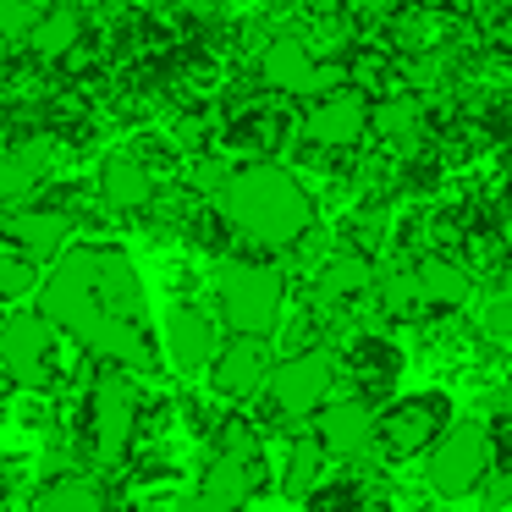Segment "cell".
I'll list each match as a JSON object with an SVG mask.
<instances>
[{
    "label": "cell",
    "mask_w": 512,
    "mask_h": 512,
    "mask_svg": "<svg viewBox=\"0 0 512 512\" xmlns=\"http://www.w3.org/2000/svg\"><path fill=\"white\" fill-rule=\"evenodd\" d=\"M270 369H276V353H270L265 336H248V331H232V342H221L210 364V380L221 397H259L270 386Z\"/></svg>",
    "instance_id": "obj_12"
},
{
    "label": "cell",
    "mask_w": 512,
    "mask_h": 512,
    "mask_svg": "<svg viewBox=\"0 0 512 512\" xmlns=\"http://www.w3.org/2000/svg\"><path fill=\"white\" fill-rule=\"evenodd\" d=\"M39 23V12H34V0H0V34L12 39H28V28Z\"/></svg>",
    "instance_id": "obj_28"
},
{
    "label": "cell",
    "mask_w": 512,
    "mask_h": 512,
    "mask_svg": "<svg viewBox=\"0 0 512 512\" xmlns=\"http://www.w3.org/2000/svg\"><path fill=\"white\" fill-rule=\"evenodd\" d=\"M490 463H496V435H490V424L468 419V424H452V430L430 446L424 479H430L435 496L457 501V496H468V490L485 485Z\"/></svg>",
    "instance_id": "obj_4"
},
{
    "label": "cell",
    "mask_w": 512,
    "mask_h": 512,
    "mask_svg": "<svg viewBox=\"0 0 512 512\" xmlns=\"http://www.w3.org/2000/svg\"><path fill=\"white\" fill-rule=\"evenodd\" d=\"M34 287H39V276H34V259H28V254H17V248H0V303L28 298Z\"/></svg>",
    "instance_id": "obj_26"
},
{
    "label": "cell",
    "mask_w": 512,
    "mask_h": 512,
    "mask_svg": "<svg viewBox=\"0 0 512 512\" xmlns=\"http://www.w3.org/2000/svg\"><path fill=\"white\" fill-rule=\"evenodd\" d=\"M347 6H353L358 17H391L402 6V0H347Z\"/></svg>",
    "instance_id": "obj_31"
},
{
    "label": "cell",
    "mask_w": 512,
    "mask_h": 512,
    "mask_svg": "<svg viewBox=\"0 0 512 512\" xmlns=\"http://www.w3.org/2000/svg\"><path fill=\"white\" fill-rule=\"evenodd\" d=\"M215 452L254 463V457H259V430H248V419H237V413H232V419L221 424V435H215Z\"/></svg>",
    "instance_id": "obj_27"
},
{
    "label": "cell",
    "mask_w": 512,
    "mask_h": 512,
    "mask_svg": "<svg viewBox=\"0 0 512 512\" xmlns=\"http://www.w3.org/2000/svg\"><path fill=\"white\" fill-rule=\"evenodd\" d=\"M375 287H380V314L386 320H419L424 314V292H419V270L413 265L375 276Z\"/></svg>",
    "instance_id": "obj_25"
},
{
    "label": "cell",
    "mask_w": 512,
    "mask_h": 512,
    "mask_svg": "<svg viewBox=\"0 0 512 512\" xmlns=\"http://www.w3.org/2000/svg\"><path fill=\"white\" fill-rule=\"evenodd\" d=\"M347 364H353V380L364 391H386L391 380H397V369H402V353L391 342H380V336H364V342L353 347V358H347Z\"/></svg>",
    "instance_id": "obj_23"
},
{
    "label": "cell",
    "mask_w": 512,
    "mask_h": 512,
    "mask_svg": "<svg viewBox=\"0 0 512 512\" xmlns=\"http://www.w3.org/2000/svg\"><path fill=\"white\" fill-rule=\"evenodd\" d=\"M39 512H111L105 507V490L94 485L89 474H56L45 479V490H39Z\"/></svg>",
    "instance_id": "obj_21"
},
{
    "label": "cell",
    "mask_w": 512,
    "mask_h": 512,
    "mask_svg": "<svg viewBox=\"0 0 512 512\" xmlns=\"http://www.w3.org/2000/svg\"><path fill=\"white\" fill-rule=\"evenodd\" d=\"M50 171V144L45 138H23V144L0 149V210H17L39 193Z\"/></svg>",
    "instance_id": "obj_16"
},
{
    "label": "cell",
    "mask_w": 512,
    "mask_h": 512,
    "mask_svg": "<svg viewBox=\"0 0 512 512\" xmlns=\"http://www.w3.org/2000/svg\"><path fill=\"white\" fill-rule=\"evenodd\" d=\"M281 309H287L281 270L259 265V259L221 265V276H215V314H221V325L248 331V336H270L281 325Z\"/></svg>",
    "instance_id": "obj_3"
},
{
    "label": "cell",
    "mask_w": 512,
    "mask_h": 512,
    "mask_svg": "<svg viewBox=\"0 0 512 512\" xmlns=\"http://www.w3.org/2000/svg\"><path fill=\"white\" fill-rule=\"evenodd\" d=\"M56 320L45 309L34 314H6L0 320V369L17 386H45L56 375Z\"/></svg>",
    "instance_id": "obj_8"
},
{
    "label": "cell",
    "mask_w": 512,
    "mask_h": 512,
    "mask_svg": "<svg viewBox=\"0 0 512 512\" xmlns=\"http://www.w3.org/2000/svg\"><path fill=\"white\" fill-rule=\"evenodd\" d=\"M133 435H138V386L127 380V369L111 364L89 391V452L100 463H122Z\"/></svg>",
    "instance_id": "obj_6"
},
{
    "label": "cell",
    "mask_w": 512,
    "mask_h": 512,
    "mask_svg": "<svg viewBox=\"0 0 512 512\" xmlns=\"http://www.w3.org/2000/svg\"><path fill=\"white\" fill-rule=\"evenodd\" d=\"M0 232H6V243L17 248V254H28L39 265V259H61L67 254V215L56 210H34V204H17V210H6V221H0Z\"/></svg>",
    "instance_id": "obj_15"
},
{
    "label": "cell",
    "mask_w": 512,
    "mask_h": 512,
    "mask_svg": "<svg viewBox=\"0 0 512 512\" xmlns=\"http://www.w3.org/2000/svg\"><path fill=\"white\" fill-rule=\"evenodd\" d=\"M331 391H336V353H325V347H298V353L276 358L265 397L281 419H314V413L331 402Z\"/></svg>",
    "instance_id": "obj_5"
},
{
    "label": "cell",
    "mask_w": 512,
    "mask_h": 512,
    "mask_svg": "<svg viewBox=\"0 0 512 512\" xmlns=\"http://www.w3.org/2000/svg\"><path fill=\"white\" fill-rule=\"evenodd\" d=\"M325 468H331V452L320 446V435H303V441H292V452H287V468H281V490L287 496H314L320 490V479H325Z\"/></svg>",
    "instance_id": "obj_22"
},
{
    "label": "cell",
    "mask_w": 512,
    "mask_h": 512,
    "mask_svg": "<svg viewBox=\"0 0 512 512\" xmlns=\"http://www.w3.org/2000/svg\"><path fill=\"white\" fill-rule=\"evenodd\" d=\"M259 78H265V89L287 94V100H314V94L342 83V67H320V56L303 39H270L259 50Z\"/></svg>",
    "instance_id": "obj_10"
},
{
    "label": "cell",
    "mask_w": 512,
    "mask_h": 512,
    "mask_svg": "<svg viewBox=\"0 0 512 512\" xmlns=\"http://www.w3.org/2000/svg\"><path fill=\"white\" fill-rule=\"evenodd\" d=\"M100 193L111 210H144L155 199V171L133 155V149H116L100 160Z\"/></svg>",
    "instance_id": "obj_17"
},
{
    "label": "cell",
    "mask_w": 512,
    "mask_h": 512,
    "mask_svg": "<svg viewBox=\"0 0 512 512\" xmlns=\"http://www.w3.org/2000/svg\"><path fill=\"white\" fill-rule=\"evenodd\" d=\"M6 56H12V39L0 34V67H6Z\"/></svg>",
    "instance_id": "obj_33"
},
{
    "label": "cell",
    "mask_w": 512,
    "mask_h": 512,
    "mask_svg": "<svg viewBox=\"0 0 512 512\" xmlns=\"http://www.w3.org/2000/svg\"><path fill=\"white\" fill-rule=\"evenodd\" d=\"M446 430H452V397L446 391H419V397H402L380 413V452L391 463H408V457L430 452Z\"/></svg>",
    "instance_id": "obj_7"
},
{
    "label": "cell",
    "mask_w": 512,
    "mask_h": 512,
    "mask_svg": "<svg viewBox=\"0 0 512 512\" xmlns=\"http://www.w3.org/2000/svg\"><path fill=\"white\" fill-rule=\"evenodd\" d=\"M375 287V265H369L358 248H342V254H325L320 259V276H314V292L325 303H347V298H364Z\"/></svg>",
    "instance_id": "obj_20"
},
{
    "label": "cell",
    "mask_w": 512,
    "mask_h": 512,
    "mask_svg": "<svg viewBox=\"0 0 512 512\" xmlns=\"http://www.w3.org/2000/svg\"><path fill=\"white\" fill-rule=\"evenodd\" d=\"M83 39V12L78 6H50V12H39V23L28 28V56L34 61H67L72 50H78Z\"/></svg>",
    "instance_id": "obj_19"
},
{
    "label": "cell",
    "mask_w": 512,
    "mask_h": 512,
    "mask_svg": "<svg viewBox=\"0 0 512 512\" xmlns=\"http://www.w3.org/2000/svg\"><path fill=\"white\" fill-rule=\"evenodd\" d=\"M501 166H507V182H512V138H507V149H501Z\"/></svg>",
    "instance_id": "obj_32"
},
{
    "label": "cell",
    "mask_w": 512,
    "mask_h": 512,
    "mask_svg": "<svg viewBox=\"0 0 512 512\" xmlns=\"http://www.w3.org/2000/svg\"><path fill=\"white\" fill-rule=\"evenodd\" d=\"M215 210L237 237L259 248H298L314 232V193L276 160L232 166L226 188L215 193Z\"/></svg>",
    "instance_id": "obj_2"
},
{
    "label": "cell",
    "mask_w": 512,
    "mask_h": 512,
    "mask_svg": "<svg viewBox=\"0 0 512 512\" xmlns=\"http://www.w3.org/2000/svg\"><path fill=\"white\" fill-rule=\"evenodd\" d=\"M479 325H485V336H496V342H512V292L490 298L485 314H479Z\"/></svg>",
    "instance_id": "obj_29"
},
{
    "label": "cell",
    "mask_w": 512,
    "mask_h": 512,
    "mask_svg": "<svg viewBox=\"0 0 512 512\" xmlns=\"http://www.w3.org/2000/svg\"><path fill=\"white\" fill-rule=\"evenodd\" d=\"M160 342H166L171 369H182V375H199V369L215 364V353H221V314L199 309V303H182V309L166 314V331H160Z\"/></svg>",
    "instance_id": "obj_13"
},
{
    "label": "cell",
    "mask_w": 512,
    "mask_h": 512,
    "mask_svg": "<svg viewBox=\"0 0 512 512\" xmlns=\"http://www.w3.org/2000/svg\"><path fill=\"white\" fill-rule=\"evenodd\" d=\"M248 496H254V463H243V457H226L215 452L210 468L199 474V485L182 496L177 512H243Z\"/></svg>",
    "instance_id": "obj_14"
},
{
    "label": "cell",
    "mask_w": 512,
    "mask_h": 512,
    "mask_svg": "<svg viewBox=\"0 0 512 512\" xmlns=\"http://www.w3.org/2000/svg\"><path fill=\"white\" fill-rule=\"evenodd\" d=\"M375 133L380 138H391V144H419L424 138V100L419 94H397V100H380V111H375Z\"/></svg>",
    "instance_id": "obj_24"
},
{
    "label": "cell",
    "mask_w": 512,
    "mask_h": 512,
    "mask_svg": "<svg viewBox=\"0 0 512 512\" xmlns=\"http://www.w3.org/2000/svg\"><path fill=\"white\" fill-rule=\"evenodd\" d=\"M314 435H320V446L331 452V463H364L380 446V413L369 408V397L325 402V408L314 413Z\"/></svg>",
    "instance_id": "obj_11"
},
{
    "label": "cell",
    "mask_w": 512,
    "mask_h": 512,
    "mask_svg": "<svg viewBox=\"0 0 512 512\" xmlns=\"http://www.w3.org/2000/svg\"><path fill=\"white\" fill-rule=\"evenodd\" d=\"M375 127V111H369V94L353 89V83H336V89L314 94L309 116H303V138H309L314 149H358L364 144V133Z\"/></svg>",
    "instance_id": "obj_9"
},
{
    "label": "cell",
    "mask_w": 512,
    "mask_h": 512,
    "mask_svg": "<svg viewBox=\"0 0 512 512\" xmlns=\"http://www.w3.org/2000/svg\"><path fill=\"white\" fill-rule=\"evenodd\" d=\"M413 270H419L424 309H435V314H452V309H463V303L474 298V276H468V270L457 265V259L424 254V259H413Z\"/></svg>",
    "instance_id": "obj_18"
},
{
    "label": "cell",
    "mask_w": 512,
    "mask_h": 512,
    "mask_svg": "<svg viewBox=\"0 0 512 512\" xmlns=\"http://www.w3.org/2000/svg\"><path fill=\"white\" fill-rule=\"evenodd\" d=\"M39 309L56 320L61 336L89 358L116 369H155V336H149V298L133 259L116 248H72L39 281Z\"/></svg>",
    "instance_id": "obj_1"
},
{
    "label": "cell",
    "mask_w": 512,
    "mask_h": 512,
    "mask_svg": "<svg viewBox=\"0 0 512 512\" xmlns=\"http://www.w3.org/2000/svg\"><path fill=\"white\" fill-rule=\"evenodd\" d=\"M226 177H232V166H226V160H199V166H193V188L210 193V199L226 188Z\"/></svg>",
    "instance_id": "obj_30"
}]
</instances>
